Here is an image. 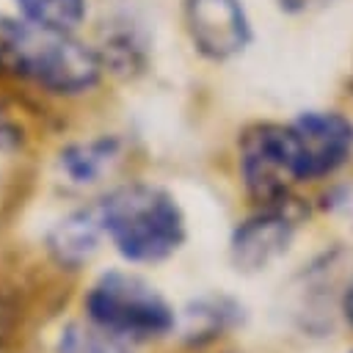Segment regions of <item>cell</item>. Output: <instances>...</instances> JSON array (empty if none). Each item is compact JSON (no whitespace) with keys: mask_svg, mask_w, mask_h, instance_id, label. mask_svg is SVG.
<instances>
[{"mask_svg":"<svg viewBox=\"0 0 353 353\" xmlns=\"http://www.w3.org/2000/svg\"><path fill=\"white\" fill-rule=\"evenodd\" d=\"M22 19L55 28V30H77L85 19V0H14Z\"/></svg>","mask_w":353,"mask_h":353,"instance_id":"11","label":"cell"},{"mask_svg":"<svg viewBox=\"0 0 353 353\" xmlns=\"http://www.w3.org/2000/svg\"><path fill=\"white\" fill-rule=\"evenodd\" d=\"M99 218L113 248L135 265H154L174 256L185 240V212L160 185L130 182L110 190L99 204Z\"/></svg>","mask_w":353,"mask_h":353,"instance_id":"2","label":"cell"},{"mask_svg":"<svg viewBox=\"0 0 353 353\" xmlns=\"http://www.w3.org/2000/svg\"><path fill=\"white\" fill-rule=\"evenodd\" d=\"M17 328H19V306L8 292L0 290V350L14 339Z\"/></svg>","mask_w":353,"mask_h":353,"instance_id":"13","label":"cell"},{"mask_svg":"<svg viewBox=\"0 0 353 353\" xmlns=\"http://www.w3.org/2000/svg\"><path fill=\"white\" fill-rule=\"evenodd\" d=\"M85 317L121 339H157L176 328L174 306L141 276L105 270L85 292Z\"/></svg>","mask_w":353,"mask_h":353,"instance_id":"3","label":"cell"},{"mask_svg":"<svg viewBox=\"0 0 353 353\" xmlns=\"http://www.w3.org/2000/svg\"><path fill=\"white\" fill-rule=\"evenodd\" d=\"M245 323V306L226 292H204L182 312V342L204 347Z\"/></svg>","mask_w":353,"mask_h":353,"instance_id":"8","label":"cell"},{"mask_svg":"<svg viewBox=\"0 0 353 353\" xmlns=\"http://www.w3.org/2000/svg\"><path fill=\"white\" fill-rule=\"evenodd\" d=\"M182 22L196 52L218 63L245 52L254 36L243 0H182Z\"/></svg>","mask_w":353,"mask_h":353,"instance_id":"6","label":"cell"},{"mask_svg":"<svg viewBox=\"0 0 353 353\" xmlns=\"http://www.w3.org/2000/svg\"><path fill=\"white\" fill-rule=\"evenodd\" d=\"M102 58V66H110L119 74H132L141 72L146 63V41L138 36L135 28H121L113 30L110 36L102 39V50H97Z\"/></svg>","mask_w":353,"mask_h":353,"instance_id":"12","label":"cell"},{"mask_svg":"<svg viewBox=\"0 0 353 353\" xmlns=\"http://www.w3.org/2000/svg\"><path fill=\"white\" fill-rule=\"evenodd\" d=\"M55 353H132L127 342L99 325L88 323H69L55 339Z\"/></svg>","mask_w":353,"mask_h":353,"instance_id":"10","label":"cell"},{"mask_svg":"<svg viewBox=\"0 0 353 353\" xmlns=\"http://www.w3.org/2000/svg\"><path fill=\"white\" fill-rule=\"evenodd\" d=\"M325 0H279V6L290 14H303V11H312L317 6H323Z\"/></svg>","mask_w":353,"mask_h":353,"instance_id":"15","label":"cell"},{"mask_svg":"<svg viewBox=\"0 0 353 353\" xmlns=\"http://www.w3.org/2000/svg\"><path fill=\"white\" fill-rule=\"evenodd\" d=\"M339 306H342V314H345V320H347V325L353 328V281L345 287V292H342V301H339Z\"/></svg>","mask_w":353,"mask_h":353,"instance_id":"16","label":"cell"},{"mask_svg":"<svg viewBox=\"0 0 353 353\" xmlns=\"http://www.w3.org/2000/svg\"><path fill=\"white\" fill-rule=\"evenodd\" d=\"M121 154L119 135H99L66 143L58 152V168L72 185H94Z\"/></svg>","mask_w":353,"mask_h":353,"instance_id":"9","label":"cell"},{"mask_svg":"<svg viewBox=\"0 0 353 353\" xmlns=\"http://www.w3.org/2000/svg\"><path fill=\"white\" fill-rule=\"evenodd\" d=\"M22 143H25V130L6 110H0V152H17Z\"/></svg>","mask_w":353,"mask_h":353,"instance_id":"14","label":"cell"},{"mask_svg":"<svg viewBox=\"0 0 353 353\" xmlns=\"http://www.w3.org/2000/svg\"><path fill=\"white\" fill-rule=\"evenodd\" d=\"M102 58L72 30H55L0 14V77L33 83L50 94L74 97L102 77Z\"/></svg>","mask_w":353,"mask_h":353,"instance_id":"1","label":"cell"},{"mask_svg":"<svg viewBox=\"0 0 353 353\" xmlns=\"http://www.w3.org/2000/svg\"><path fill=\"white\" fill-rule=\"evenodd\" d=\"M281 146L292 182H317L353 157V121L339 110H303L281 124Z\"/></svg>","mask_w":353,"mask_h":353,"instance_id":"4","label":"cell"},{"mask_svg":"<svg viewBox=\"0 0 353 353\" xmlns=\"http://www.w3.org/2000/svg\"><path fill=\"white\" fill-rule=\"evenodd\" d=\"M301 207L295 199L262 204L254 215L240 221L229 237V262L237 273H259L281 259L301 226Z\"/></svg>","mask_w":353,"mask_h":353,"instance_id":"5","label":"cell"},{"mask_svg":"<svg viewBox=\"0 0 353 353\" xmlns=\"http://www.w3.org/2000/svg\"><path fill=\"white\" fill-rule=\"evenodd\" d=\"M102 234H105V229H102L97 204L80 207L47 229L44 248L61 270H80L97 254Z\"/></svg>","mask_w":353,"mask_h":353,"instance_id":"7","label":"cell"}]
</instances>
